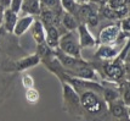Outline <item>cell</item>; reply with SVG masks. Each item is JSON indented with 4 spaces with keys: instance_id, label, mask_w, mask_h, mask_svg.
Segmentation results:
<instances>
[{
    "instance_id": "cell-1",
    "label": "cell",
    "mask_w": 130,
    "mask_h": 121,
    "mask_svg": "<svg viewBox=\"0 0 130 121\" xmlns=\"http://www.w3.org/2000/svg\"><path fill=\"white\" fill-rule=\"evenodd\" d=\"M82 105L84 106L86 111H89L91 114H97L102 110V103L99 99L96 94L88 91L82 94Z\"/></svg>"
},
{
    "instance_id": "cell-2",
    "label": "cell",
    "mask_w": 130,
    "mask_h": 121,
    "mask_svg": "<svg viewBox=\"0 0 130 121\" xmlns=\"http://www.w3.org/2000/svg\"><path fill=\"white\" fill-rule=\"evenodd\" d=\"M60 46L67 55H72L75 58L79 56V45H78V42H77L74 33H69V34L62 37L60 40Z\"/></svg>"
},
{
    "instance_id": "cell-3",
    "label": "cell",
    "mask_w": 130,
    "mask_h": 121,
    "mask_svg": "<svg viewBox=\"0 0 130 121\" xmlns=\"http://www.w3.org/2000/svg\"><path fill=\"white\" fill-rule=\"evenodd\" d=\"M118 35V27L117 26H109L106 27L105 29H102V32L100 33V40L101 43L108 44L111 42H113Z\"/></svg>"
},
{
    "instance_id": "cell-4",
    "label": "cell",
    "mask_w": 130,
    "mask_h": 121,
    "mask_svg": "<svg viewBox=\"0 0 130 121\" xmlns=\"http://www.w3.org/2000/svg\"><path fill=\"white\" fill-rule=\"evenodd\" d=\"M46 43L47 46L54 48L58 44V31H57L56 26L54 25H47L46 26Z\"/></svg>"
},
{
    "instance_id": "cell-5",
    "label": "cell",
    "mask_w": 130,
    "mask_h": 121,
    "mask_svg": "<svg viewBox=\"0 0 130 121\" xmlns=\"http://www.w3.org/2000/svg\"><path fill=\"white\" fill-rule=\"evenodd\" d=\"M32 22H33V17L32 16H26V17L21 18L20 21H17L16 26H15V29H13L15 34L21 35L22 33H24L29 28V26L32 25Z\"/></svg>"
},
{
    "instance_id": "cell-6",
    "label": "cell",
    "mask_w": 130,
    "mask_h": 121,
    "mask_svg": "<svg viewBox=\"0 0 130 121\" xmlns=\"http://www.w3.org/2000/svg\"><path fill=\"white\" fill-rule=\"evenodd\" d=\"M4 18H5V28L11 32L15 29V26H16L17 22V16H16V12L12 11L11 9L6 10L5 15H4Z\"/></svg>"
},
{
    "instance_id": "cell-7",
    "label": "cell",
    "mask_w": 130,
    "mask_h": 121,
    "mask_svg": "<svg viewBox=\"0 0 130 121\" xmlns=\"http://www.w3.org/2000/svg\"><path fill=\"white\" fill-rule=\"evenodd\" d=\"M105 71H106V75L113 80H118L123 76V70L119 65H114V64H109L105 67Z\"/></svg>"
},
{
    "instance_id": "cell-8",
    "label": "cell",
    "mask_w": 130,
    "mask_h": 121,
    "mask_svg": "<svg viewBox=\"0 0 130 121\" xmlns=\"http://www.w3.org/2000/svg\"><path fill=\"white\" fill-rule=\"evenodd\" d=\"M79 40H80V44L83 46L94 45V38L91 37V34L88 32V29L85 28L84 26H80L79 27Z\"/></svg>"
},
{
    "instance_id": "cell-9",
    "label": "cell",
    "mask_w": 130,
    "mask_h": 121,
    "mask_svg": "<svg viewBox=\"0 0 130 121\" xmlns=\"http://www.w3.org/2000/svg\"><path fill=\"white\" fill-rule=\"evenodd\" d=\"M33 37L35 42L38 43V44H41V43H44V40H45V33H44V28H43V25L41 22H35L33 26Z\"/></svg>"
},
{
    "instance_id": "cell-10",
    "label": "cell",
    "mask_w": 130,
    "mask_h": 121,
    "mask_svg": "<svg viewBox=\"0 0 130 121\" xmlns=\"http://www.w3.org/2000/svg\"><path fill=\"white\" fill-rule=\"evenodd\" d=\"M62 23L64 25V27L68 29V31H73L78 27V23H77V20L71 15V14H66L62 18Z\"/></svg>"
},
{
    "instance_id": "cell-11",
    "label": "cell",
    "mask_w": 130,
    "mask_h": 121,
    "mask_svg": "<svg viewBox=\"0 0 130 121\" xmlns=\"http://www.w3.org/2000/svg\"><path fill=\"white\" fill-rule=\"evenodd\" d=\"M23 7L30 14H37L39 12V0H24Z\"/></svg>"
},
{
    "instance_id": "cell-12",
    "label": "cell",
    "mask_w": 130,
    "mask_h": 121,
    "mask_svg": "<svg viewBox=\"0 0 130 121\" xmlns=\"http://www.w3.org/2000/svg\"><path fill=\"white\" fill-rule=\"evenodd\" d=\"M38 63V58L37 56H30L28 59H24L22 61L18 63V69H26L28 66H33L35 64Z\"/></svg>"
},
{
    "instance_id": "cell-13",
    "label": "cell",
    "mask_w": 130,
    "mask_h": 121,
    "mask_svg": "<svg viewBox=\"0 0 130 121\" xmlns=\"http://www.w3.org/2000/svg\"><path fill=\"white\" fill-rule=\"evenodd\" d=\"M86 22H89L91 26H96L97 22H99L97 14L91 7H90V10H89V12H88V16H86Z\"/></svg>"
},
{
    "instance_id": "cell-14",
    "label": "cell",
    "mask_w": 130,
    "mask_h": 121,
    "mask_svg": "<svg viewBox=\"0 0 130 121\" xmlns=\"http://www.w3.org/2000/svg\"><path fill=\"white\" fill-rule=\"evenodd\" d=\"M114 54H116V52L113 49H111L109 46H102L99 50V56H101V58H111Z\"/></svg>"
},
{
    "instance_id": "cell-15",
    "label": "cell",
    "mask_w": 130,
    "mask_h": 121,
    "mask_svg": "<svg viewBox=\"0 0 130 121\" xmlns=\"http://www.w3.org/2000/svg\"><path fill=\"white\" fill-rule=\"evenodd\" d=\"M26 97H27V100H28V102H30V103H37V102H38V99H39V93L37 92L35 89L28 88Z\"/></svg>"
},
{
    "instance_id": "cell-16",
    "label": "cell",
    "mask_w": 130,
    "mask_h": 121,
    "mask_svg": "<svg viewBox=\"0 0 130 121\" xmlns=\"http://www.w3.org/2000/svg\"><path fill=\"white\" fill-rule=\"evenodd\" d=\"M111 110H112V114H113L114 116H118V117H120V116H123L125 114L124 106L120 105V104H114V105H112Z\"/></svg>"
},
{
    "instance_id": "cell-17",
    "label": "cell",
    "mask_w": 130,
    "mask_h": 121,
    "mask_svg": "<svg viewBox=\"0 0 130 121\" xmlns=\"http://www.w3.org/2000/svg\"><path fill=\"white\" fill-rule=\"evenodd\" d=\"M63 7L69 12L75 11V0H61Z\"/></svg>"
},
{
    "instance_id": "cell-18",
    "label": "cell",
    "mask_w": 130,
    "mask_h": 121,
    "mask_svg": "<svg viewBox=\"0 0 130 121\" xmlns=\"http://www.w3.org/2000/svg\"><path fill=\"white\" fill-rule=\"evenodd\" d=\"M40 1H41V4H43L44 7L51 9V10L56 9L58 6V3H60V0H40Z\"/></svg>"
},
{
    "instance_id": "cell-19",
    "label": "cell",
    "mask_w": 130,
    "mask_h": 121,
    "mask_svg": "<svg viewBox=\"0 0 130 121\" xmlns=\"http://www.w3.org/2000/svg\"><path fill=\"white\" fill-rule=\"evenodd\" d=\"M125 4H126V0H109V5L114 10H118V9L124 7Z\"/></svg>"
},
{
    "instance_id": "cell-20",
    "label": "cell",
    "mask_w": 130,
    "mask_h": 121,
    "mask_svg": "<svg viewBox=\"0 0 130 121\" xmlns=\"http://www.w3.org/2000/svg\"><path fill=\"white\" fill-rule=\"evenodd\" d=\"M103 14H105V16L108 18H118L119 17V14L117 12V10H114V9H106L105 11H103Z\"/></svg>"
},
{
    "instance_id": "cell-21",
    "label": "cell",
    "mask_w": 130,
    "mask_h": 121,
    "mask_svg": "<svg viewBox=\"0 0 130 121\" xmlns=\"http://www.w3.org/2000/svg\"><path fill=\"white\" fill-rule=\"evenodd\" d=\"M21 5H22V0H11V10L15 11L16 14L20 11Z\"/></svg>"
},
{
    "instance_id": "cell-22",
    "label": "cell",
    "mask_w": 130,
    "mask_h": 121,
    "mask_svg": "<svg viewBox=\"0 0 130 121\" xmlns=\"http://www.w3.org/2000/svg\"><path fill=\"white\" fill-rule=\"evenodd\" d=\"M23 84L27 87V88H32L33 87V80L29 76H24L23 77Z\"/></svg>"
},
{
    "instance_id": "cell-23",
    "label": "cell",
    "mask_w": 130,
    "mask_h": 121,
    "mask_svg": "<svg viewBox=\"0 0 130 121\" xmlns=\"http://www.w3.org/2000/svg\"><path fill=\"white\" fill-rule=\"evenodd\" d=\"M106 98H107L108 100H112V99L116 98V93L108 91V92H106Z\"/></svg>"
},
{
    "instance_id": "cell-24",
    "label": "cell",
    "mask_w": 130,
    "mask_h": 121,
    "mask_svg": "<svg viewBox=\"0 0 130 121\" xmlns=\"http://www.w3.org/2000/svg\"><path fill=\"white\" fill-rule=\"evenodd\" d=\"M124 99H125V102H126V103H130V86H129V88L126 89V92H125Z\"/></svg>"
},
{
    "instance_id": "cell-25",
    "label": "cell",
    "mask_w": 130,
    "mask_h": 121,
    "mask_svg": "<svg viewBox=\"0 0 130 121\" xmlns=\"http://www.w3.org/2000/svg\"><path fill=\"white\" fill-rule=\"evenodd\" d=\"M124 27L126 29H130V18L128 20V21H126V22H125V26H124Z\"/></svg>"
},
{
    "instance_id": "cell-26",
    "label": "cell",
    "mask_w": 130,
    "mask_h": 121,
    "mask_svg": "<svg viewBox=\"0 0 130 121\" xmlns=\"http://www.w3.org/2000/svg\"><path fill=\"white\" fill-rule=\"evenodd\" d=\"M75 1H78V3H82V4H84V3H86L88 0H75Z\"/></svg>"
},
{
    "instance_id": "cell-27",
    "label": "cell",
    "mask_w": 130,
    "mask_h": 121,
    "mask_svg": "<svg viewBox=\"0 0 130 121\" xmlns=\"http://www.w3.org/2000/svg\"><path fill=\"white\" fill-rule=\"evenodd\" d=\"M1 21H3V12L0 11V23H1Z\"/></svg>"
},
{
    "instance_id": "cell-28",
    "label": "cell",
    "mask_w": 130,
    "mask_h": 121,
    "mask_svg": "<svg viewBox=\"0 0 130 121\" xmlns=\"http://www.w3.org/2000/svg\"><path fill=\"white\" fill-rule=\"evenodd\" d=\"M102 3H106V1H107V0H101Z\"/></svg>"
}]
</instances>
